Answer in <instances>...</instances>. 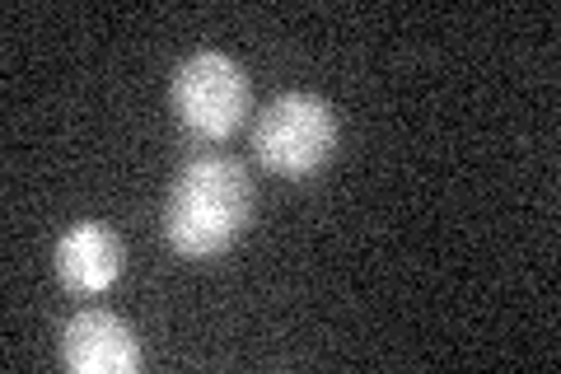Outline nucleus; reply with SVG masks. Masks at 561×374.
<instances>
[{
    "instance_id": "f257e3e1",
    "label": "nucleus",
    "mask_w": 561,
    "mask_h": 374,
    "mask_svg": "<svg viewBox=\"0 0 561 374\" xmlns=\"http://www.w3.org/2000/svg\"><path fill=\"white\" fill-rule=\"evenodd\" d=\"M253 220V178L230 155H197L173 178L164 239L183 258H220Z\"/></svg>"
},
{
    "instance_id": "f03ea898",
    "label": "nucleus",
    "mask_w": 561,
    "mask_h": 374,
    "mask_svg": "<svg viewBox=\"0 0 561 374\" xmlns=\"http://www.w3.org/2000/svg\"><path fill=\"white\" fill-rule=\"evenodd\" d=\"M332 150H337V113H332L328 99L309 94V89H290V94L272 99L253 122L257 165L280 178L319 173Z\"/></svg>"
},
{
    "instance_id": "7ed1b4c3",
    "label": "nucleus",
    "mask_w": 561,
    "mask_h": 374,
    "mask_svg": "<svg viewBox=\"0 0 561 374\" xmlns=\"http://www.w3.org/2000/svg\"><path fill=\"white\" fill-rule=\"evenodd\" d=\"M169 103H173V113H179V122L192 136L225 140V136H234L243 127V117H249V109H253L249 70H243L230 52L202 47L173 70Z\"/></svg>"
},
{
    "instance_id": "20e7f679",
    "label": "nucleus",
    "mask_w": 561,
    "mask_h": 374,
    "mask_svg": "<svg viewBox=\"0 0 561 374\" xmlns=\"http://www.w3.org/2000/svg\"><path fill=\"white\" fill-rule=\"evenodd\" d=\"M61 361L76 374H136L140 342L113 309H80L61 332Z\"/></svg>"
},
{
    "instance_id": "39448f33",
    "label": "nucleus",
    "mask_w": 561,
    "mask_h": 374,
    "mask_svg": "<svg viewBox=\"0 0 561 374\" xmlns=\"http://www.w3.org/2000/svg\"><path fill=\"white\" fill-rule=\"evenodd\" d=\"M122 262H127V248H122L117 229L103 220H76L57 239V253H51V267H57L61 286L76 295H103L122 281Z\"/></svg>"
}]
</instances>
